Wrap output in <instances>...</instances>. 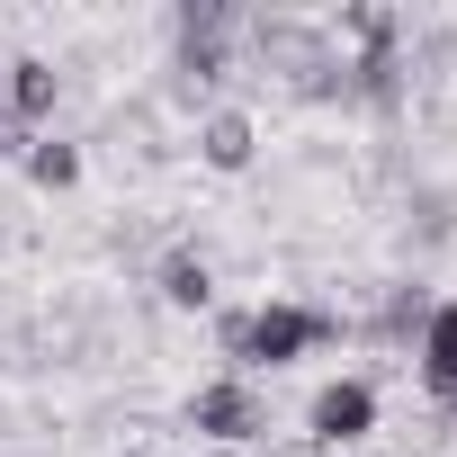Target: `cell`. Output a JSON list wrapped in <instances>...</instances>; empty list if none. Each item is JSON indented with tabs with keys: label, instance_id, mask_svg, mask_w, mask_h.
Segmentation results:
<instances>
[{
	"label": "cell",
	"instance_id": "1",
	"mask_svg": "<svg viewBox=\"0 0 457 457\" xmlns=\"http://www.w3.org/2000/svg\"><path fill=\"white\" fill-rule=\"evenodd\" d=\"M341 332H350V323H341L332 305H296V296L224 305V314H215V350H224L234 377H252V368H296L305 350H332Z\"/></svg>",
	"mask_w": 457,
	"mask_h": 457
},
{
	"label": "cell",
	"instance_id": "2",
	"mask_svg": "<svg viewBox=\"0 0 457 457\" xmlns=\"http://www.w3.org/2000/svg\"><path fill=\"white\" fill-rule=\"evenodd\" d=\"M243 46H252V63L278 72L296 99H332V108H341V46H332V28L287 19V10H261V19H243Z\"/></svg>",
	"mask_w": 457,
	"mask_h": 457
},
{
	"label": "cell",
	"instance_id": "3",
	"mask_svg": "<svg viewBox=\"0 0 457 457\" xmlns=\"http://www.w3.org/2000/svg\"><path fill=\"white\" fill-rule=\"evenodd\" d=\"M179 421H188L197 439H215V448H243V439L270 430V403L252 395V377H206V386L179 403Z\"/></svg>",
	"mask_w": 457,
	"mask_h": 457
},
{
	"label": "cell",
	"instance_id": "4",
	"mask_svg": "<svg viewBox=\"0 0 457 457\" xmlns=\"http://www.w3.org/2000/svg\"><path fill=\"white\" fill-rule=\"evenodd\" d=\"M368 430H377V386H368V377H332V386L305 403L314 457H350V448H368Z\"/></svg>",
	"mask_w": 457,
	"mask_h": 457
},
{
	"label": "cell",
	"instance_id": "5",
	"mask_svg": "<svg viewBox=\"0 0 457 457\" xmlns=\"http://www.w3.org/2000/svg\"><path fill=\"white\" fill-rule=\"evenodd\" d=\"M412 368H421L430 412H457V296L430 305V323H421V341H412Z\"/></svg>",
	"mask_w": 457,
	"mask_h": 457
},
{
	"label": "cell",
	"instance_id": "6",
	"mask_svg": "<svg viewBox=\"0 0 457 457\" xmlns=\"http://www.w3.org/2000/svg\"><path fill=\"white\" fill-rule=\"evenodd\" d=\"M0 99H10V126L37 144V135H46V117H54V99H63V72H54L46 54H19L10 72H0Z\"/></svg>",
	"mask_w": 457,
	"mask_h": 457
},
{
	"label": "cell",
	"instance_id": "7",
	"mask_svg": "<svg viewBox=\"0 0 457 457\" xmlns=\"http://www.w3.org/2000/svg\"><path fill=\"white\" fill-rule=\"evenodd\" d=\"M430 305H439V296H430L421 278H386V287H377V314H368L359 332H368L377 350H412L421 323H430Z\"/></svg>",
	"mask_w": 457,
	"mask_h": 457
},
{
	"label": "cell",
	"instance_id": "8",
	"mask_svg": "<svg viewBox=\"0 0 457 457\" xmlns=\"http://www.w3.org/2000/svg\"><path fill=\"white\" fill-rule=\"evenodd\" d=\"M188 144H197V162H206V170H224V179L261 162V126H252V108H206Z\"/></svg>",
	"mask_w": 457,
	"mask_h": 457
},
{
	"label": "cell",
	"instance_id": "9",
	"mask_svg": "<svg viewBox=\"0 0 457 457\" xmlns=\"http://www.w3.org/2000/svg\"><path fill=\"white\" fill-rule=\"evenodd\" d=\"M153 287H162V305H179V314H206V305H215V270H206L197 243H170V252L153 261Z\"/></svg>",
	"mask_w": 457,
	"mask_h": 457
},
{
	"label": "cell",
	"instance_id": "10",
	"mask_svg": "<svg viewBox=\"0 0 457 457\" xmlns=\"http://www.w3.org/2000/svg\"><path fill=\"white\" fill-rule=\"evenodd\" d=\"M99 144H117V162H135V170H153V162L170 153V144H162V108H153V99H126V108H108Z\"/></svg>",
	"mask_w": 457,
	"mask_h": 457
},
{
	"label": "cell",
	"instance_id": "11",
	"mask_svg": "<svg viewBox=\"0 0 457 457\" xmlns=\"http://www.w3.org/2000/svg\"><path fill=\"white\" fill-rule=\"evenodd\" d=\"M448 234H457V197H448V188H412V197H403V243L430 252V243H448Z\"/></svg>",
	"mask_w": 457,
	"mask_h": 457
},
{
	"label": "cell",
	"instance_id": "12",
	"mask_svg": "<svg viewBox=\"0 0 457 457\" xmlns=\"http://www.w3.org/2000/svg\"><path fill=\"white\" fill-rule=\"evenodd\" d=\"M72 179H81V144H63V135H37V144H28V188L63 197Z\"/></svg>",
	"mask_w": 457,
	"mask_h": 457
},
{
	"label": "cell",
	"instance_id": "13",
	"mask_svg": "<svg viewBox=\"0 0 457 457\" xmlns=\"http://www.w3.org/2000/svg\"><path fill=\"white\" fill-rule=\"evenodd\" d=\"M234 28H243L234 0H179L170 10V37H234Z\"/></svg>",
	"mask_w": 457,
	"mask_h": 457
},
{
	"label": "cell",
	"instance_id": "14",
	"mask_svg": "<svg viewBox=\"0 0 457 457\" xmlns=\"http://www.w3.org/2000/svg\"><path fill=\"white\" fill-rule=\"evenodd\" d=\"M19 144H28V135L10 126V99H0V153H19Z\"/></svg>",
	"mask_w": 457,
	"mask_h": 457
},
{
	"label": "cell",
	"instance_id": "15",
	"mask_svg": "<svg viewBox=\"0 0 457 457\" xmlns=\"http://www.w3.org/2000/svg\"><path fill=\"white\" fill-rule=\"evenodd\" d=\"M197 457H234V448H197Z\"/></svg>",
	"mask_w": 457,
	"mask_h": 457
},
{
	"label": "cell",
	"instance_id": "16",
	"mask_svg": "<svg viewBox=\"0 0 457 457\" xmlns=\"http://www.w3.org/2000/svg\"><path fill=\"white\" fill-rule=\"evenodd\" d=\"M126 457H153V448H126Z\"/></svg>",
	"mask_w": 457,
	"mask_h": 457
}]
</instances>
